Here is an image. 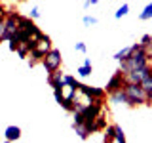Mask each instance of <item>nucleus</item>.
Here are the masks:
<instances>
[{"label": "nucleus", "instance_id": "obj_1", "mask_svg": "<svg viewBox=\"0 0 152 143\" xmlns=\"http://www.w3.org/2000/svg\"><path fill=\"white\" fill-rule=\"evenodd\" d=\"M145 65H150V61H148V57H146V52L141 48L139 52L131 54L126 61H120V69L118 71H120L122 76H124V74L131 73V71H135V69H141V67H145Z\"/></svg>", "mask_w": 152, "mask_h": 143}, {"label": "nucleus", "instance_id": "obj_2", "mask_svg": "<svg viewBox=\"0 0 152 143\" xmlns=\"http://www.w3.org/2000/svg\"><path fill=\"white\" fill-rule=\"evenodd\" d=\"M124 94L127 97V107H137V105H148L146 101V92L139 84H126Z\"/></svg>", "mask_w": 152, "mask_h": 143}, {"label": "nucleus", "instance_id": "obj_3", "mask_svg": "<svg viewBox=\"0 0 152 143\" xmlns=\"http://www.w3.org/2000/svg\"><path fill=\"white\" fill-rule=\"evenodd\" d=\"M61 63H63V57H61V52L55 50V48H51L44 55V59H42V67L48 71V74L61 71Z\"/></svg>", "mask_w": 152, "mask_h": 143}, {"label": "nucleus", "instance_id": "obj_4", "mask_svg": "<svg viewBox=\"0 0 152 143\" xmlns=\"http://www.w3.org/2000/svg\"><path fill=\"white\" fill-rule=\"evenodd\" d=\"M74 90L78 94H82L86 95V97H89V99H93V101H97V99H104V90L103 88H95V86H86L82 82H78L76 80V84H74Z\"/></svg>", "mask_w": 152, "mask_h": 143}, {"label": "nucleus", "instance_id": "obj_5", "mask_svg": "<svg viewBox=\"0 0 152 143\" xmlns=\"http://www.w3.org/2000/svg\"><path fill=\"white\" fill-rule=\"evenodd\" d=\"M148 74H152V65H145L141 69H135L131 73L124 74V82L126 84H141L142 78H146Z\"/></svg>", "mask_w": 152, "mask_h": 143}, {"label": "nucleus", "instance_id": "obj_6", "mask_svg": "<svg viewBox=\"0 0 152 143\" xmlns=\"http://www.w3.org/2000/svg\"><path fill=\"white\" fill-rule=\"evenodd\" d=\"M124 86H126V82H124V76H122V73L120 71H116L112 76H110V80L107 82V86H104V94L107 95H110V94H114V92H120V90H124Z\"/></svg>", "mask_w": 152, "mask_h": 143}, {"label": "nucleus", "instance_id": "obj_7", "mask_svg": "<svg viewBox=\"0 0 152 143\" xmlns=\"http://www.w3.org/2000/svg\"><path fill=\"white\" fill-rule=\"evenodd\" d=\"M50 50H51V38L48 36V35H42V36L34 42V50H32V52L44 59V55H46Z\"/></svg>", "mask_w": 152, "mask_h": 143}, {"label": "nucleus", "instance_id": "obj_8", "mask_svg": "<svg viewBox=\"0 0 152 143\" xmlns=\"http://www.w3.org/2000/svg\"><path fill=\"white\" fill-rule=\"evenodd\" d=\"M32 27H34V21L19 13V15H17V31H23V32H27V35H28V32L32 31Z\"/></svg>", "mask_w": 152, "mask_h": 143}, {"label": "nucleus", "instance_id": "obj_9", "mask_svg": "<svg viewBox=\"0 0 152 143\" xmlns=\"http://www.w3.org/2000/svg\"><path fill=\"white\" fill-rule=\"evenodd\" d=\"M48 82H50V86L53 90H63L65 88V86H63V73H61V71H57V73L48 74Z\"/></svg>", "mask_w": 152, "mask_h": 143}, {"label": "nucleus", "instance_id": "obj_10", "mask_svg": "<svg viewBox=\"0 0 152 143\" xmlns=\"http://www.w3.org/2000/svg\"><path fill=\"white\" fill-rule=\"evenodd\" d=\"M4 137H6V141H10V143L17 141L19 137H21V128L19 126H8L6 130H4Z\"/></svg>", "mask_w": 152, "mask_h": 143}, {"label": "nucleus", "instance_id": "obj_11", "mask_svg": "<svg viewBox=\"0 0 152 143\" xmlns=\"http://www.w3.org/2000/svg\"><path fill=\"white\" fill-rule=\"evenodd\" d=\"M104 128H107V114H104V109H103L101 114L93 120V133L95 132H103Z\"/></svg>", "mask_w": 152, "mask_h": 143}, {"label": "nucleus", "instance_id": "obj_12", "mask_svg": "<svg viewBox=\"0 0 152 143\" xmlns=\"http://www.w3.org/2000/svg\"><path fill=\"white\" fill-rule=\"evenodd\" d=\"M108 99H110L112 103H124V105H127V97H126V94H124V90H120V92H114L108 95Z\"/></svg>", "mask_w": 152, "mask_h": 143}, {"label": "nucleus", "instance_id": "obj_13", "mask_svg": "<svg viewBox=\"0 0 152 143\" xmlns=\"http://www.w3.org/2000/svg\"><path fill=\"white\" fill-rule=\"evenodd\" d=\"M104 141L103 143H110L114 139V132H116V124H107V128H104Z\"/></svg>", "mask_w": 152, "mask_h": 143}, {"label": "nucleus", "instance_id": "obj_14", "mask_svg": "<svg viewBox=\"0 0 152 143\" xmlns=\"http://www.w3.org/2000/svg\"><path fill=\"white\" fill-rule=\"evenodd\" d=\"M76 73H78L80 78H88V76L93 73V67L91 65H82V67H78V69H76Z\"/></svg>", "mask_w": 152, "mask_h": 143}, {"label": "nucleus", "instance_id": "obj_15", "mask_svg": "<svg viewBox=\"0 0 152 143\" xmlns=\"http://www.w3.org/2000/svg\"><path fill=\"white\" fill-rule=\"evenodd\" d=\"M15 54L21 57V59H27L28 54H31V48H28V44H19L17 50H15Z\"/></svg>", "mask_w": 152, "mask_h": 143}, {"label": "nucleus", "instance_id": "obj_16", "mask_svg": "<svg viewBox=\"0 0 152 143\" xmlns=\"http://www.w3.org/2000/svg\"><path fill=\"white\" fill-rule=\"evenodd\" d=\"M72 128H74V132L78 133V137H80V139H88V137L91 136V133H89L88 130H86V128L82 126V124H80V126H74V124H72Z\"/></svg>", "mask_w": 152, "mask_h": 143}, {"label": "nucleus", "instance_id": "obj_17", "mask_svg": "<svg viewBox=\"0 0 152 143\" xmlns=\"http://www.w3.org/2000/svg\"><path fill=\"white\" fill-rule=\"evenodd\" d=\"M139 86H141L142 90H145L146 94H150V92H152V74H148L146 78H142V82H141Z\"/></svg>", "mask_w": 152, "mask_h": 143}, {"label": "nucleus", "instance_id": "obj_18", "mask_svg": "<svg viewBox=\"0 0 152 143\" xmlns=\"http://www.w3.org/2000/svg\"><path fill=\"white\" fill-rule=\"evenodd\" d=\"M150 17H152V2L146 4V8L139 13V19H141V21H146V19H150Z\"/></svg>", "mask_w": 152, "mask_h": 143}, {"label": "nucleus", "instance_id": "obj_19", "mask_svg": "<svg viewBox=\"0 0 152 143\" xmlns=\"http://www.w3.org/2000/svg\"><path fill=\"white\" fill-rule=\"evenodd\" d=\"M127 13H129V4H122V6L118 8V12L114 13V17H116V19H122L124 15H127Z\"/></svg>", "mask_w": 152, "mask_h": 143}, {"label": "nucleus", "instance_id": "obj_20", "mask_svg": "<svg viewBox=\"0 0 152 143\" xmlns=\"http://www.w3.org/2000/svg\"><path fill=\"white\" fill-rule=\"evenodd\" d=\"M74 84H76V78H74V76L63 73V86H66V88H74Z\"/></svg>", "mask_w": 152, "mask_h": 143}, {"label": "nucleus", "instance_id": "obj_21", "mask_svg": "<svg viewBox=\"0 0 152 143\" xmlns=\"http://www.w3.org/2000/svg\"><path fill=\"white\" fill-rule=\"evenodd\" d=\"M84 25H88V27L97 25V17H93V15H84Z\"/></svg>", "mask_w": 152, "mask_h": 143}, {"label": "nucleus", "instance_id": "obj_22", "mask_svg": "<svg viewBox=\"0 0 152 143\" xmlns=\"http://www.w3.org/2000/svg\"><path fill=\"white\" fill-rule=\"evenodd\" d=\"M114 139L118 141H126V136H124V130L120 126H116V132H114Z\"/></svg>", "mask_w": 152, "mask_h": 143}, {"label": "nucleus", "instance_id": "obj_23", "mask_svg": "<svg viewBox=\"0 0 152 143\" xmlns=\"http://www.w3.org/2000/svg\"><path fill=\"white\" fill-rule=\"evenodd\" d=\"M61 107H63L66 113H74V103L72 101H63V103H61Z\"/></svg>", "mask_w": 152, "mask_h": 143}, {"label": "nucleus", "instance_id": "obj_24", "mask_svg": "<svg viewBox=\"0 0 152 143\" xmlns=\"http://www.w3.org/2000/svg\"><path fill=\"white\" fill-rule=\"evenodd\" d=\"M40 17V10H38V6H32L31 8V15H28V19H32V21H34V19H38Z\"/></svg>", "mask_w": 152, "mask_h": 143}, {"label": "nucleus", "instance_id": "obj_25", "mask_svg": "<svg viewBox=\"0 0 152 143\" xmlns=\"http://www.w3.org/2000/svg\"><path fill=\"white\" fill-rule=\"evenodd\" d=\"M150 42H152V38H150V35H145V36L141 38V42H139V44H141V48H146V46L150 44Z\"/></svg>", "mask_w": 152, "mask_h": 143}, {"label": "nucleus", "instance_id": "obj_26", "mask_svg": "<svg viewBox=\"0 0 152 143\" xmlns=\"http://www.w3.org/2000/svg\"><path fill=\"white\" fill-rule=\"evenodd\" d=\"M53 95H55V101L59 103V105L65 101V99H63V94H61V90H53Z\"/></svg>", "mask_w": 152, "mask_h": 143}, {"label": "nucleus", "instance_id": "obj_27", "mask_svg": "<svg viewBox=\"0 0 152 143\" xmlns=\"http://www.w3.org/2000/svg\"><path fill=\"white\" fill-rule=\"evenodd\" d=\"M4 36H6V29H4V21H2V23H0V44L6 42V40H4Z\"/></svg>", "mask_w": 152, "mask_h": 143}, {"label": "nucleus", "instance_id": "obj_28", "mask_svg": "<svg viewBox=\"0 0 152 143\" xmlns=\"http://www.w3.org/2000/svg\"><path fill=\"white\" fill-rule=\"evenodd\" d=\"M4 19H6V8H4V4L0 2V23H2Z\"/></svg>", "mask_w": 152, "mask_h": 143}, {"label": "nucleus", "instance_id": "obj_29", "mask_svg": "<svg viewBox=\"0 0 152 143\" xmlns=\"http://www.w3.org/2000/svg\"><path fill=\"white\" fill-rule=\"evenodd\" d=\"M76 52H82V54H86V44H84V42H76Z\"/></svg>", "mask_w": 152, "mask_h": 143}, {"label": "nucleus", "instance_id": "obj_30", "mask_svg": "<svg viewBox=\"0 0 152 143\" xmlns=\"http://www.w3.org/2000/svg\"><path fill=\"white\" fill-rule=\"evenodd\" d=\"M146 101H148V105H152V92L146 94Z\"/></svg>", "mask_w": 152, "mask_h": 143}, {"label": "nucleus", "instance_id": "obj_31", "mask_svg": "<svg viewBox=\"0 0 152 143\" xmlns=\"http://www.w3.org/2000/svg\"><path fill=\"white\" fill-rule=\"evenodd\" d=\"M2 143H10V141H6V139H4V141H2Z\"/></svg>", "mask_w": 152, "mask_h": 143}]
</instances>
